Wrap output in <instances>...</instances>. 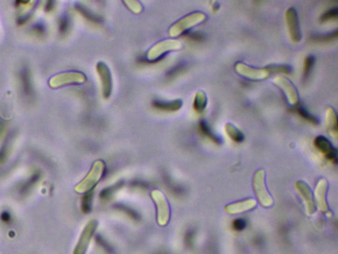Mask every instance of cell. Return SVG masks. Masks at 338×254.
<instances>
[{"label": "cell", "mask_w": 338, "mask_h": 254, "mask_svg": "<svg viewBox=\"0 0 338 254\" xmlns=\"http://www.w3.org/2000/svg\"><path fill=\"white\" fill-rule=\"evenodd\" d=\"M256 206V201L254 198H247L241 201L226 204L224 210L228 214H236L253 209Z\"/></svg>", "instance_id": "15"}, {"label": "cell", "mask_w": 338, "mask_h": 254, "mask_svg": "<svg viewBox=\"0 0 338 254\" xmlns=\"http://www.w3.org/2000/svg\"><path fill=\"white\" fill-rule=\"evenodd\" d=\"M267 69L270 73H289L291 71V67L287 65H272Z\"/></svg>", "instance_id": "25"}, {"label": "cell", "mask_w": 338, "mask_h": 254, "mask_svg": "<svg viewBox=\"0 0 338 254\" xmlns=\"http://www.w3.org/2000/svg\"><path fill=\"white\" fill-rule=\"evenodd\" d=\"M285 18L290 37L292 41L298 43L301 39V35L297 11L293 7L289 8L286 11Z\"/></svg>", "instance_id": "9"}, {"label": "cell", "mask_w": 338, "mask_h": 254, "mask_svg": "<svg viewBox=\"0 0 338 254\" xmlns=\"http://www.w3.org/2000/svg\"><path fill=\"white\" fill-rule=\"evenodd\" d=\"M295 188L303 198L308 213L313 214L316 211V204L314 200L313 192L309 185L303 181H298Z\"/></svg>", "instance_id": "10"}, {"label": "cell", "mask_w": 338, "mask_h": 254, "mask_svg": "<svg viewBox=\"0 0 338 254\" xmlns=\"http://www.w3.org/2000/svg\"><path fill=\"white\" fill-rule=\"evenodd\" d=\"M225 131L228 136L230 137L231 140L234 141L235 142H242L244 140V136L243 133L238 130L234 125L227 123L226 124Z\"/></svg>", "instance_id": "17"}, {"label": "cell", "mask_w": 338, "mask_h": 254, "mask_svg": "<svg viewBox=\"0 0 338 254\" xmlns=\"http://www.w3.org/2000/svg\"><path fill=\"white\" fill-rule=\"evenodd\" d=\"M8 154V149L7 146L2 147L0 150V164H3L7 160Z\"/></svg>", "instance_id": "29"}, {"label": "cell", "mask_w": 338, "mask_h": 254, "mask_svg": "<svg viewBox=\"0 0 338 254\" xmlns=\"http://www.w3.org/2000/svg\"><path fill=\"white\" fill-rule=\"evenodd\" d=\"M295 111H297L298 114H299L300 116L302 117V118H303L305 119V120L307 121L308 122L312 123V124H319V119H318L317 117L313 116V115H311V113H310L309 111H308L307 109L305 108V107L299 104L295 105Z\"/></svg>", "instance_id": "19"}, {"label": "cell", "mask_w": 338, "mask_h": 254, "mask_svg": "<svg viewBox=\"0 0 338 254\" xmlns=\"http://www.w3.org/2000/svg\"><path fill=\"white\" fill-rule=\"evenodd\" d=\"M201 130H202V132L204 133L206 136L209 137L212 141H214L216 144H221L222 143V139L216 136L214 132L211 130L210 127L208 126L206 123L204 121H202L200 124Z\"/></svg>", "instance_id": "23"}, {"label": "cell", "mask_w": 338, "mask_h": 254, "mask_svg": "<svg viewBox=\"0 0 338 254\" xmlns=\"http://www.w3.org/2000/svg\"><path fill=\"white\" fill-rule=\"evenodd\" d=\"M182 45L176 39H166L159 42L153 46L147 53V59L150 61H154L160 59L167 53L178 51L182 49Z\"/></svg>", "instance_id": "4"}, {"label": "cell", "mask_w": 338, "mask_h": 254, "mask_svg": "<svg viewBox=\"0 0 338 254\" xmlns=\"http://www.w3.org/2000/svg\"><path fill=\"white\" fill-rule=\"evenodd\" d=\"M314 144L316 148L327 157L328 160L334 163H337V149L333 146L329 139L326 138L325 136H319L315 138Z\"/></svg>", "instance_id": "12"}, {"label": "cell", "mask_w": 338, "mask_h": 254, "mask_svg": "<svg viewBox=\"0 0 338 254\" xmlns=\"http://www.w3.org/2000/svg\"><path fill=\"white\" fill-rule=\"evenodd\" d=\"M21 78L22 83H23L24 90L27 94H30L32 91V85L31 76H30L29 71L28 69H24L22 70Z\"/></svg>", "instance_id": "22"}, {"label": "cell", "mask_w": 338, "mask_h": 254, "mask_svg": "<svg viewBox=\"0 0 338 254\" xmlns=\"http://www.w3.org/2000/svg\"><path fill=\"white\" fill-rule=\"evenodd\" d=\"M338 33L337 30V31L331 32L329 34L313 35L311 37V41L317 43H329V42L333 41L337 39Z\"/></svg>", "instance_id": "20"}, {"label": "cell", "mask_w": 338, "mask_h": 254, "mask_svg": "<svg viewBox=\"0 0 338 254\" xmlns=\"http://www.w3.org/2000/svg\"><path fill=\"white\" fill-rule=\"evenodd\" d=\"M97 70L101 77L103 94L105 97H109L112 92L113 88L112 76L110 69L105 63H99L97 65Z\"/></svg>", "instance_id": "13"}, {"label": "cell", "mask_w": 338, "mask_h": 254, "mask_svg": "<svg viewBox=\"0 0 338 254\" xmlns=\"http://www.w3.org/2000/svg\"><path fill=\"white\" fill-rule=\"evenodd\" d=\"M97 226V222L95 220H91L86 224L83 232H81L80 238L76 246H75L73 254H85L89 242L95 233Z\"/></svg>", "instance_id": "7"}, {"label": "cell", "mask_w": 338, "mask_h": 254, "mask_svg": "<svg viewBox=\"0 0 338 254\" xmlns=\"http://www.w3.org/2000/svg\"><path fill=\"white\" fill-rule=\"evenodd\" d=\"M0 218H1V220L4 223H9L10 221L11 220V214L7 211L2 212L1 216H0Z\"/></svg>", "instance_id": "30"}, {"label": "cell", "mask_w": 338, "mask_h": 254, "mask_svg": "<svg viewBox=\"0 0 338 254\" xmlns=\"http://www.w3.org/2000/svg\"><path fill=\"white\" fill-rule=\"evenodd\" d=\"M105 170L104 162L102 160L96 161L85 178L75 186V191L79 193H84L92 190L102 178Z\"/></svg>", "instance_id": "1"}, {"label": "cell", "mask_w": 338, "mask_h": 254, "mask_svg": "<svg viewBox=\"0 0 338 254\" xmlns=\"http://www.w3.org/2000/svg\"><path fill=\"white\" fill-rule=\"evenodd\" d=\"M338 14V10L337 7L331 8L321 15V21L324 23V22L329 21L330 20L337 19Z\"/></svg>", "instance_id": "27"}, {"label": "cell", "mask_w": 338, "mask_h": 254, "mask_svg": "<svg viewBox=\"0 0 338 254\" xmlns=\"http://www.w3.org/2000/svg\"><path fill=\"white\" fill-rule=\"evenodd\" d=\"M207 105V97L206 94L202 91L197 92L195 97L194 106L198 112H202Z\"/></svg>", "instance_id": "21"}, {"label": "cell", "mask_w": 338, "mask_h": 254, "mask_svg": "<svg viewBox=\"0 0 338 254\" xmlns=\"http://www.w3.org/2000/svg\"><path fill=\"white\" fill-rule=\"evenodd\" d=\"M87 81V77L79 71H67L53 76L49 81L50 86L53 88L71 84H82Z\"/></svg>", "instance_id": "5"}, {"label": "cell", "mask_w": 338, "mask_h": 254, "mask_svg": "<svg viewBox=\"0 0 338 254\" xmlns=\"http://www.w3.org/2000/svg\"><path fill=\"white\" fill-rule=\"evenodd\" d=\"M40 178H41V174L39 172H35L29 180L26 181L22 185L21 188H20L21 193L23 194H27V192H29L31 189H33V187L35 186V185L39 182Z\"/></svg>", "instance_id": "18"}, {"label": "cell", "mask_w": 338, "mask_h": 254, "mask_svg": "<svg viewBox=\"0 0 338 254\" xmlns=\"http://www.w3.org/2000/svg\"><path fill=\"white\" fill-rule=\"evenodd\" d=\"M274 83L285 93L287 101L290 104L294 106L299 104V95L297 89L287 79L283 77H278L274 79Z\"/></svg>", "instance_id": "11"}, {"label": "cell", "mask_w": 338, "mask_h": 254, "mask_svg": "<svg viewBox=\"0 0 338 254\" xmlns=\"http://www.w3.org/2000/svg\"><path fill=\"white\" fill-rule=\"evenodd\" d=\"M315 59L313 56H309L306 58L305 63H304L303 75L305 79H307L311 72L312 69L315 64Z\"/></svg>", "instance_id": "24"}, {"label": "cell", "mask_w": 338, "mask_h": 254, "mask_svg": "<svg viewBox=\"0 0 338 254\" xmlns=\"http://www.w3.org/2000/svg\"><path fill=\"white\" fill-rule=\"evenodd\" d=\"M328 183L325 179H322L318 183L315 190L316 200L317 205L320 211L329 212V205L327 200Z\"/></svg>", "instance_id": "14"}, {"label": "cell", "mask_w": 338, "mask_h": 254, "mask_svg": "<svg viewBox=\"0 0 338 254\" xmlns=\"http://www.w3.org/2000/svg\"><path fill=\"white\" fill-rule=\"evenodd\" d=\"M3 127H4L3 123H2V121H0V133H1L2 131H3Z\"/></svg>", "instance_id": "31"}, {"label": "cell", "mask_w": 338, "mask_h": 254, "mask_svg": "<svg viewBox=\"0 0 338 254\" xmlns=\"http://www.w3.org/2000/svg\"><path fill=\"white\" fill-rule=\"evenodd\" d=\"M232 226L236 231H242L246 228V222L242 218H236L232 222Z\"/></svg>", "instance_id": "28"}, {"label": "cell", "mask_w": 338, "mask_h": 254, "mask_svg": "<svg viewBox=\"0 0 338 254\" xmlns=\"http://www.w3.org/2000/svg\"><path fill=\"white\" fill-rule=\"evenodd\" d=\"M252 188L260 205L267 208L273 204V198L266 188L264 170H258L254 174L252 178Z\"/></svg>", "instance_id": "3"}, {"label": "cell", "mask_w": 338, "mask_h": 254, "mask_svg": "<svg viewBox=\"0 0 338 254\" xmlns=\"http://www.w3.org/2000/svg\"><path fill=\"white\" fill-rule=\"evenodd\" d=\"M326 121L328 130L332 136L337 138L338 136V117L337 113L333 108L327 109Z\"/></svg>", "instance_id": "16"}, {"label": "cell", "mask_w": 338, "mask_h": 254, "mask_svg": "<svg viewBox=\"0 0 338 254\" xmlns=\"http://www.w3.org/2000/svg\"><path fill=\"white\" fill-rule=\"evenodd\" d=\"M234 67H235L236 72L239 73L240 75L246 78L254 79V80L266 79L270 73L267 67L262 69L254 68L243 63H236Z\"/></svg>", "instance_id": "8"}, {"label": "cell", "mask_w": 338, "mask_h": 254, "mask_svg": "<svg viewBox=\"0 0 338 254\" xmlns=\"http://www.w3.org/2000/svg\"><path fill=\"white\" fill-rule=\"evenodd\" d=\"M124 3L126 4V7L135 14H140L144 9L142 3L138 1H124Z\"/></svg>", "instance_id": "26"}, {"label": "cell", "mask_w": 338, "mask_h": 254, "mask_svg": "<svg viewBox=\"0 0 338 254\" xmlns=\"http://www.w3.org/2000/svg\"><path fill=\"white\" fill-rule=\"evenodd\" d=\"M152 197L156 206L158 224L160 226H166L170 218V208L168 200L164 194L158 190L152 191Z\"/></svg>", "instance_id": "6"}, {"label": "cell", "mask_w": 338, "mask_h": 254, "mask_svg": "<svg viewBox=\"0 0 338 254\" xmlns=\"http://www.w3.org/2000/svg\"><path fill=\"white\" fill-rule=\"evenodd\" d=\"M206 19V15L204 13L193 12L173 24L169 30V35L172 38L178 37L191 28L202 23Z\"/></svg>", "instance_id": "2"}]
</instances>
